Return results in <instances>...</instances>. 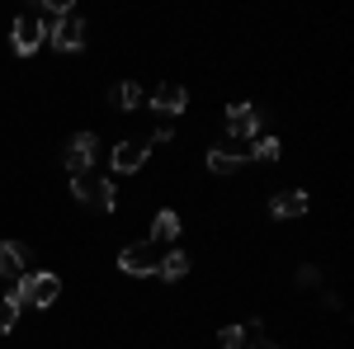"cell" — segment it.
<instances>
[{
	"mask_svg": "<svg viewBox=\"0 0 354 349\" xmlns=\"http://www.w3.org/2000/svg\"><path fill=\"white\" fill-rule=\"evenodd\" d=\"M118 269L123 274H156L161 269V245H151V241H137V245H123L118 250Z\"/></svg>",
	"mask_w": 354,
	"mask_h": 349,
	"instance_id": "obj_3",
	"label": "cell"
},
{
	"mask_svg": "<svg viewBox=\"0 0 354 349\" xmlns=\"http://www.w3.org/2000/svg\"><path fill=\"white\" fill-rule=\"evenodd\" d=\"M19 283V297H24L28 307H53L57 297H62V279L57 274H24V279H15Z\"/></svg>",
	"mask_w": 354,
	"mask_h": 349,
	"instance_id": "obj_2",
	"label": "cell"
},
{
	"mask_svg": "<svg viewBox=\"0 0 354 349\" xmlns=\"http://www.w3.org/2000/svg\"><path fill=\"white\" fill-rule=\"evenodd\" d=\"M245 156H255V161H279V137H255V147H250Z\"/></svg>",
	"mask_w": 354,
	"mask_h": 349,
	"instance_id": "obj_16",
	"label": "cell"
},
{
	"mask_svg": "<svg viewBox=\"0 0 354 349\" xmlns=\"http://www.w3.org/2000/svg\"><path fill=\"white\" fill-rule=\"evenodd\" d=\"M245 345V326H222L218 330V349H241Z\"/></svg>",
	"mask_w": 354,
	"mask_h": 349,
	"instance_id": "obj_17",
	"label": "cell"
},
{
	"mask_svg": "<svg viewBox=\"0 0 354 349\" xmlns=\"http://www.w3.org/2000/svg\"><path fill=\"white\" fill-rule=\"evenodd\" d=\"M147 147H151V142H133V137H128V142H118V147H113L109 165L118 170V175H133V170L147 165Z\"/></svg>",
	"mask_w": 354,
	"mask_h": 349,
	"instance_id": "obj_8",
	"label": "cell"
},
{
	"mask_svg": "<svg viewBox=\"0 0 354 349\" xmlns=\"http://www.w3.org/2000/svg\"><path fill=\"white\" fill-rule=\"evenodd\" d=\"M175 236H180V213H175V208H161L156 222H151V245L175 241Z\"/></svg>",
	"mask_w": 354,
	"mask_h": 349,
	"instance_id": "obj_12",
	"label": "cell"
},
{
	"mask_svg": "<svg viewBox=\"0 0 354 349\" xmlns=\"http://www.w3.org/2000/svg\"><path fill=\"white\" fill-rule=\"evenodd\" d=\"M15 321H19V307H15L10 297H0V335H5V330H15Z\"/></svg>",
	"mask_w": 354,
	"mask_h": 349,
	"instance_id": "obj_18",
	"label": "cell"
},
{
	"mask_svg": "<svg viewBox=\"0 0 354 349\" xmlns=\"http://www.w3.org/2000/svg\"><path fill=\"white\" fill-rule=\"evenodd\" d=\"M156 274H161L165 283L185 279V274H189V255H185V250H170V255H161V269H156Z\"/></svg>",
	"mask_w": 354,
	"mask_h": 349,
	"instance_id": "obj_13",
	"label": "cell"
},
{
	"mask_svg": "<svg viewBox=\"0 0 354 349\" xmlns=\"http://www.w3.org/2000/svg\"><path fill=\"white\" fill-rule=\"evenodd\" d=\"M100 208H104V213L118 208V189H113V180H100Z\"/></svg>",
	"mask_w": 354,
	"mask_h": 349,
	"instance_id": "obj_19",
	"label": "cell"
},
{
	"mask_svg": "<svg viewBox=\"0 0 354 349\" xmlns=\"http://www.w3.org/2000/svg\"><path fill=\"white\" fill-rule=\"evenodd\" d=\"M48 43H53L57 53H81L85 48V19L76 15V10L57 15L53 24H48Z\"/></svg>",
	"mask_w": 354,
	"mask_h": 349,
	"instance_id": "obj_1",
	"label": "cell"
},
{
	"mask_svg": "<svg viewBox=\"0 0 354 349\" xmlns=\"http://www.w3.org/2000/svg\"><path fill=\"white\" fill-rule=\"evenodd\" d=\"M185 104H189V90L180 81H165L151 90V109L156 113H165V118H175V113H185Z\"/></svg>",
	"mask_w": 354,
	"mask_h": 349,
	"instance_id": "obj_7",
	"label": "cell"
},
{
	"mask_svg": "<svg viewBox=\"0 0 354 349\" xmlns=\"http://www.w3.org/2000/svg\"><path fill=\"white\" fill-rule=\"evenodd\" d=\"M245 161H250V156L241 151V142H227V147H213V151H208V170H213V175H236Z\"/></svg>",
	"mask_w": 354,
	"mask_h": 349,
	"instance_id": "obj_9",
	"label": "cell"
},
{
	"mask_svg": "<svg viewBox=\"0 0 354 349\" xmlns=\"http://www.w3.org/2000/svg\"><path fill=\"white\" fill-rule=\"evenodd\" d=\"M71 189H76V198L81 203H100V175H71Z\"/></svg>",
	"mask_w": 354,
	"mask_h": 349,
	"instance_id": "obj_15",
	"label": "cell"
},
{
	"mask_svg": "<svg viewBox=\"0 0 354 349\" xmlns=\"http://www.w3.org/2000/svg\"><path fill=\"white\" fill-rule=\"evenodd\" d=\"M24 260H28V250L19 241H0V274L15 283V279H24Z\"/></svg>",
	"mask_w": 354,
	"mask_h": 349,
	"instance_id": "obj_11",
	"label": "cell"
},
{
	"mask_svg": "<svg viewBox=\"0 0 354 349\" xmlns=\"http://www.w3.org/2000/svg\"><path fill=\"white\" fill-rule=\"evenodd\" d=\"M10 43H15V53H19V57H33L43 43H48V28H43L38 15H19L15 28H10Z\"/></svg>",
	"mask_w": 354,
	"mask_h": 349,
	"instance_id": "obj_4",
	"label": "cell"
},
{
	"mask_svg": "<svg viewBox=\"0 0 354 349\" xmlns=\"http://www.w3.org/2000/svg\"><path fill=\"white\" fill-rule=\"evenodd\" d=\"M109 100L118 109H137L147 95H142V85H137V81H123V85H113V90H109Z\"/></svg>",
	"mask_w": 354,
	"mask_h": 349,
	"instance_id": "obj_14",
	"label": "cell"
},
{
	"mask_svg": "<svg viewBox=\"0 0 354 349\" xmlns=\"http://www.w3.org/2000/svg\"><path fill=\"white\" fill-rule=\"evenodd\" d=\"M95 151H100V137L95 133H76L66 147H62V165H66L71 175H85V170L95 165Z\"/></svg>",
	"mask_w": 354,
	"mask_h": 349,
	"instance_id": "obj_5",
	"label": "cell"
},
{
	"mask_svg": "<svg viewBox=\"0 0 354 349\" xmlns=\"http://www.w3.org/2000/svg\"><path fill=\"white\" fill-rule=\"evenodd\" d=\"M227 133H232V142H250V137L260 133V109L255 104H232L227 109Z\"/></svg>",
	"mask_w": 354,
	"mask_h": 349,
	"instance_id": "obj_6",
	"label": "cell"
},
{
	"mask_svg": "<svg viewBox=\"0 0 354 349\" xmlns=\"http://www.w3.org/2000/svg\"><path fill=\"white\" fill-rule=\"evenodd\" d=\"M307 208H312L307 189H283V194H274V198H270V213L274 217H302Z\"/></svg>",
	"mask_w": 354,
	"mask_h": 349,
	"instance_id": "obj_10",
	"label": "cell"
},
{
	"mask_svg": "<svg viewBox=\"0 0 354 349\" xmlns=\"http://www.w3.org/2000/svg\"><path fill=\"white\" fill-rule=\"evenodd\" d=\"M245 340H250V349H279L274 340H265V335H245Z\"/></svg>",
	"mask_w": 354,
	"mask_h": 349,
	"instance_id": "obj_20",
	"label": "cell"
}]
</instances>
